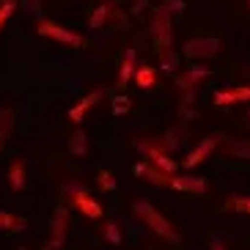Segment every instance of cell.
Wrapping results in <instances>:
<instances>
[{
  "label": "cell",
  "mask_w": 250,
  "mask_h": 250,
  "mask_svg": "<svg viewBox=\"0 0 250 250\" xmlns=\"http://www.w3.org/2000/svg\"><path fill=\"white\" fill-rule=\"evenodd\" d=\"M135 214H138L140 220L146 223V226L151 228L154 234H160L162 239H173V242H176V239H179V236H176V231L170 228V223L165 220L162 214H157L154 209H151V206L146 204V201H138V204H135Z\"/></svg>",
  "instance_id": "cell-1"
},
{
  "label": "cell",
  "mask_w": 250,
  "mask_h": 250,
  "mask_svg": "<svg viewBox=\"0 0 250 250\" xmlns=\"http://www.w3.org/2000/svg\"><path fill=\"white\" fill-rule=\"evenodd\" d=\"M151 39H154V44L160 47V50L170 47V42H173V33H170V11H168L165 6H162V8H157V11H154Z\"/></svg>",
  "instance_id": "cell-2"
},
{
  "label": "cell",
  "mask_w": 250,
  "mask_h": 250,
  "mask_svg": "<svg viewBox=\"0 0 250 250\" xmlns=\"http://www.w3.org/2000/svg\"><path fill=\"white\" fill-rule=\"evenodd\" d=\"M39 33L47 39H55V42H61V44H69V47H83V36H77V33H72V30L61 28V25L50 22V20H39Z\"/></svg>",
  "instance_id": "cell-3"
},
{
  "label": "cell",
  "mask_w": 250,
  "mask_h": 250,
  "mask_svg": "<svg viewBox=\"0 0 250 250\" xmlns=\"http://www.w3.org/2000/svg\"><path fill=\"white\" fill-rule=\"evenodd\" d=\"M220 52V39H192L184 44V55L190 61L195 58H212Z\"/></svg>",
  "instance_id": "cell-4"
},
{
  "label": "cell",
  "mask_w": 250,
  "mask_h": 250,
  "mask_svg": "<svg viewBox=\"0 0 250 250\" xmlns=\"http://www.w3.org/2000/svg\"><path fill=\"white\" fill-rule=\"evenodd\" d=\"M220 143V138H214V135H209V138H204L198 143V146L192 148L190 154H187V160H184V168H195V165H201V162L209 157V151H212L214 146Z\"/></svg>",
  "instance_id": "cell-5"
},
{
  "label": "cell",
  "mask_w": 250,
  "mask_h": 250,
  "mask_svg": "<svg viewBox=\"0 0 250 250\" xmlns=\"http://www.w3.org/2000/svg\"><path fill=\"white\" fill-rule=\"evenodd\" d=\"M72 201H74V206H77V209H80L85 217H91V220L102 217V206L96 204V201L91 198L85 190H74V192H72Z\"/></svg>",
  "instance_id": "cell-6"
},
{
  "label": "cell",
  "mask_w": 250,
  "mask_h": 250,
  "mask_svg": "<svg viewBox=\"0 0 250 250\" xmlns=\"http://www.w3.org/2000/svg\"><path fill=\"white\" fill-rule=\"evenodd\" d=\"M102 96H104V91H94V94H88L85 99H80V102L74 104L72 110H69V118H72L74 124H80V121H83V113H88L91 107H94L99 99H102Z\"/></svg>",
  "instance_id": "cell-7"
},
{
  "label": "cell",
  "mask_w": 250,
  "mask_h": 250,
  "mask_svg": "<svg viewBox=\"0 0 250 250\" xmlns=\"http://www.w3.org/2000/svg\"><path fill=\"white\" fill-rule=\"evenodd\" d=\"M234 102H250V85L248 88H228L214 94V104H234Z\"/></svg>",
  "instance_id": "cell-8"
},
{
  "label": "cell",
  "mask_w": 250,
  "mask_h": 250,
  "mask_svg": "<svg viewBox=\"0 0 250 250\" xmlns=\"http://www.w3.org/2000/svg\"><path fill=\"white\" fill-rule=\"evenodd\" d=\"M140 148L146 151L148 162H154V165H157L160 170H165V173H173V170H176V162H173V160H168V157L162 154V151H160L157 146H146V143H143Z\"/></svg>",
  "instance_id": "cell-9"
},
{
  "label": "cell",
  "mask_w": 250,
  "mask_h": 250,
  "mask_svg": "<svg viewBox=\"0 0 250 250\" xmlns=\"http://www.w3.org/2000/svg\"><path fill=\"white\" fill-rule=\"evenodd\" d=\"M170 187L179 190V192H195V195L206 192V182H204V179H170Z\"/></svg>",
  "instance_id": "cell-10"
},
{
  "label": "cell",
  "mask_w": 250,
  "mask_h": 250,
  "mask_svg": "<svg viewBox=\"0 0 250 250\" xmlns=\"http://www.w3.org/2000/svg\"><path fill=\"white\" fill-rule=\"evenodd\" d=\"M135 173H138V176H146V179H154V184H170V176H165V173L154 170L146 160H140L138 165H135Z\"/></svg>",
  "instance_id": "cell-11"
},
{
  "label": "cell",
  "mask_w": 250,
  "mask_h": 250,
  "mask_svg": "<svg viewBox=\"0 0 250 250\" xmlns=\"http://www.w3.org/2000/svg\"><path fill=\"white\" fill-rule=\"evenodd\" d=\"M63 234H66V212L58 209V212H55V220H52V245H55V248L63 245Z\"/></svg>",
  "instance_id": "cell-12"
},
{
  "label": "cell",
  "mask_w": 250,
  "mask_h": 250,
  "mask_svg": "<svg viewBox=\"0 0 250 250\" xmlns=\"http://www.w3.org/2000/svg\"><path fill=\"white\" fill-rule=\"evenodd\" d=\"M206 74H209V69H206V66H192L190 72H187V74L182 77V80H179V88L190 91V85L195 88V83H201V80L206 77Z\"/></svg>",
  "instance_id": "cell-13"
},
{
  "label": "cell",
  "mask_w": 250,
  "mask_h": 250,
  "mask_svg": "<svg viewBox=\"0 0 250 250\" xmlns=\"http://www.w3.org/2000/svg\"><path fill=\"white\" fill-rule=\"evenodd\" d=\"M8 182H11V187H14V190H25V184H28V182H25V165L20 160L8 168Z\"/></svg>",
  "instance_id": "cell-14"
},
{
  "label": "cell",
  "mask_w": 250,
  "mask_h": 250,
  "mask_svg": "<svg viewBox=\"0 0 250 250\" xmlns=\"http://www.w3.org/2000/svg\"><path fill=\"white\" fill-rule=\"evenodd\" d=\"M135 72H138V63H135V50H126V58H124V63H121V74H118V83L132 80Z\"/></svg>",
  "instance_id": "cell-15"
},
{
  "label": "cell",
  "mask_w": 250,
  "mask_h": 250,
  "mask_svg": "<svg viewBox=\"0 0 250 250\" xmlns=\"http://www.w3.org/2000/svg\"><path fill=\"white\" fill-rule=\"evenodd\" d=\"M135 83H138L140 88H151L157 83V72L148 66H138V72H135Z\"/></svg>",
  "instance_id": "cell-16"
},
{
  "label": "cell",
  "mask_w": 250,
  "mask_h": 250,
  "mask_svg": "<svg viewBox=\"0 0 250 250\" xmlns=\"http://www.w3.org/2000/svg\"><path fill=\"white\" fill-rule=\"evenodd\" d=\"M11 124H14V113L3 110L0 113V148H3V143H6V135L11 132Z\"/></svg>",
  "instance_id": "cell-17"
},
{
  "label": "cell",
  "mask_w": 250,
  "mask_h": 250,
  "mask_svg": "<svg viewBox=\"0 0 250 250\" xmlns=\"http://www.w3.org/2000/svg\"><path fill=\"white\" fill-rule=\"evenodd\" d=\"M129 107H132L129 96H124V94L113 96V116H124V113H129Z\"/></svg>",
  "instance_id": "cell-18"
},
{
  "label": "cell",
  "mask_w": 250,
  "mask_h": 250,
  "mask_svg": "<svg viewBox=\"0 0 250 250\" xmlns=\"http://www.w3.org/2000/svg\"><path fill=\"white\" fill-rule=\"evenodd\" d=\"M17 11V0H0V30L8 22V17Z\"/></svg>",
  "instance_id": "cell-19"
},
{
  "label": "cell",
  "mask_w": 250,
  "mask_h": 250,
  "mask_svg": "<svg viewBox=\"0 0 250 250\" xmlns=\"http://www.w3.org/2000/svg\"><path fill=\"white\" fill-rule=\"evenodd\" d=\"M88 151V143H85V132H74L72 135V154L83 157Z\"/></svg>",
  "instance_id": "cell-20"
},
{
  "label": "cell",
  "mask_w": 250,
  "mask_h": 250,
  "mask_svg": "<svg viewBox=\"0 0 250 250\" xmlns=\"http://www.w3.org/2000/svg\"><path fill=\"white\" fill-rule=\"evenodd\" d=\"M226 206L228 209H234V212H248L250 214V198H242V195H231Z\"/></svg>",
  "instance_id": "cell-21"
},
{
  "label": "cell",
  "mask_w": 250,
  "mask_h": 250,
  "mask_svg": "<svg viewBox=\"0 0 250 250\" xmlns=\"http://www.w3.org/2000/svg\"><path fill=\"white\" fill-rule=\"evenodd\" d=\"M22 226V220H17L14 214L8 212H0V231H14V228Z\"/></svg>",
  "instance_id": "cell-22"
},
{
  "label": "cell",
  "mask_w": 250,
  "mask_h": 250,
  "mask_svg": "<svg viewBox=\"0 0 250 250\" xmlns=\"http://www.w3.org/2000/svg\"><path fill=\"white\" fill-rule=\"evenodd\" d=\"M110 11H113L110 6H102V8H96V14L91 17V28H102V22L107 20V17H110Z\"/></svg>",
  "instance_id": "cell-23"
},
{
  "label": "cell",
  "mask_w": 250,
  "mask_h": 250,
  "mask_svg": "<svg viewBox=\"0 0 250 250\" xmlns=\"http://www.w3.org/2000/svg\"><path fill=\"white\" fill-rule=\"evenodd\" d=\"M104 236H107L110 245H121V231H118L116 223H107V226H104Z\"/></svg>",
  "instance_id": "cell-24"
},
{
  "label": "cell",
  "mask_w": 250,
  "mask_h": 250,
  "mask_svg": "<svg viewBox=\"0 0 250 250\" xmlns=\"http://www.w3.org/2000/svg\"><path fill=\"white\" fill-rule=\"evenodd\" d=\"M99 187L107 190V192H113V190H116V179H113L107 170H102V173H99Z\"/></svg>",
  "instance_id": "cell-25"
},
{
  "label": "cell",
  "mask_w": 250,
  "mask_h": 250,
  "mask_svg": "<svg viewBox=\"0 0 250 250\" xmlns=\"http://www.w3.org/2000/svg\"><path fill=\"white\" fill-rule=\"evenodd\" d=\"M234 154H239V157H245V160H250V143H234Z\"/></svg>",
  "instance_id": "cell-26"
},
{
  "label": "cell",
  "mask_w": 250,
  "mask_h": 250,
  "mask_svg": "<svg viewBox=\"0 0 250 250\" xmlns=\"http://www.w3.org/2000/svg\"><path fill=\"white\" fill-rule=\"evenodd\" d=\"M165 8H168V11H173V14H182L184 3H182V0H165Z\"/></svg>",
  "instance_id": "cell-27"
},
{
  "label": "cell",
  "mask_w": 250,
  "mask_h": 250,
  "mask_svg": "<svg viewBox=\"0 0 250 250\" xmlns=\"http://www.w3.org/2000/svg\"><path fill=\"white\" fill-rule=\"evenodd\" d=\"M212 250H223V245H220V242H214V245H212Z\"/></svg>",
  "instance_id": "cell-28"
},
{
  "label": "cell",
  "mask_w": 250,
  "mask_h": 250,
  "mask_svg": "<svg viewBox=\"0 0 250 250\" xmlns=\"http://www.w3.org/2000/svg\"><path fill=\"white\" fill-rule=\"evenodd\" d=\"M44 250H55V245H47V248Z\"/></svg>",
  "instance_id": "cell-29"
},
{
  "label": "cell",
  "mask_w": 250,
  "mask_h": 250,
  "mask_svg": "<svg viewBox=\"0 0 250 250\" xmlns=\"http://www.w3.org/2000/svg\"><path fill=\"white\" fill-rule=\"evenodd\" d=\"M30 3H33V6H39V3H42V0H30Z\"/></svg>",
  "instance_id": "cell-30"
},
{
  "label": "cell",
  "mask_w": 250,
  "mask_h": 250,
  "mask_svg": "<svg viewBox=\"0 0 250 250\" xmlns=\"http://www.w3.org/2000/svg\"><path fill=\"white\" fill-rule=\"evenodd\" d=\"M245 118H248V124H250V113H245Z\"/></svg>",
  "instance_id": "cell-31"
}]
</instances>
